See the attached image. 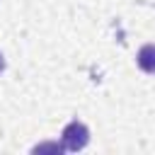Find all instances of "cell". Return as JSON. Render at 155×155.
<instances>
[{
	"instance_id": "obj_1",
	"label": "cell",
	"mask_w": 155,
	"mask_h": 155,
	"mask_svg": "<svg viewBox=\"0 0 155 155\" xmlns=\"http://www.w3.org/2000/svg\"><path fill=\"white\" fill-rule=\"evenodd\" d=\"M61 138H63V148H65V150L78 153V150H82V148L90 143V128H87L82 121L75 119V121H70V124L63 128Z\"/></svg>"
},
{
	"instance_id": "obj_2",
	"label": "cell",
	"mask_w": 155,
	"mask_h": 155,
	"mask_svg": "<svg viewBox=\"0 0 155 155\" xmlns=\"http://www.w3.org/2000/svg\"><path fill=\"white\" fill-rule=\"evenodd\" d=\"M138 68L143 70V73H155V44H145L140 51H138Z\"/></svg>"
},
{
	"instance_id": "obj_3",
	"label": "cell",
	"mask_w": 155,
	"mask_h": 155,
	"mask_svg": "<svg viewBox=\"0 0 155 155\" xmlns=\"http://www.w3.org/2000/svg\"><path fill=\"white\" fill-rule=\"evenodd\" d=\"M63 153L65 148L63 145H58V143H41V145H36V148H31V153Z\"/></svg>"
},
{
	"instance_id": "obj_4",
	"label": "cell",
	"mask_w": 155,
	"mask_h": 155,
	"mask_svg": "<svg viewBox=\"0 0 155 155\" xmlns=\"http://www.w3.org/2000/svg\"><path fill=\"white\" fill-rule=\"evenodd\" d=\"M5 70V58H2V53H0V73Z\"/></svg>"
}]
</instances>
